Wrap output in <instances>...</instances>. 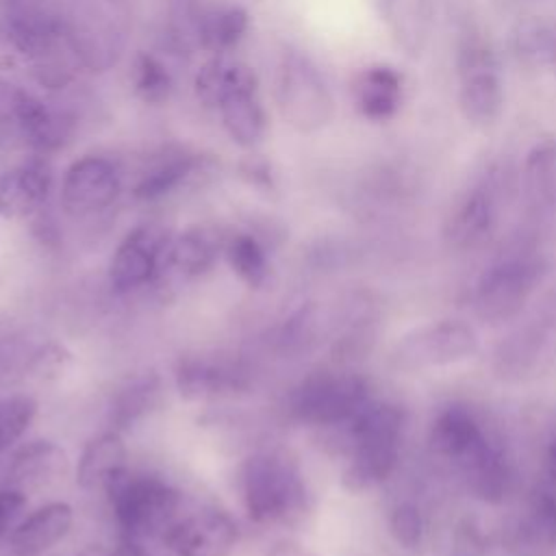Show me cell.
<instances>
[{
    "mask_svg": "<svg viewBox=\"0 0 556 556\" xmlns=\"http://www.w3.org/2000/svg\"><path fill=\"white\" fill-rule=\"evenodd\" d=\"M224 256L232 274L250 289L265 285L269 276V263L263 243L250 232H237L226 239Z\"/></svg>",
    "mask_w": 556,
    "mask_h": 556,
    "instance_id": "cell-30",
    "label": "cell"
},
{
    "mask_svg": "<svg viewBox=\"0 0 556 556\" xmlns=\"http://www.w3.org/2000/svg\"><path fill=\"white\" fill-rule=\"evenodd\" d=\"M70 469L65 450L50 439H33L24 443L9 463V486L33 493L54 486Z\"/></svg>",
    "mask_w": 556,
    "mask_h": 556,
    "instance_id": "cell-17",
    "label": "cell"
},
{
    "mask_svg": "<svg viewBox=\"0 0 556 556\" xmlns=\"http://www.w3.org/2000/svg\"><path fill=\"white\" fill-rule=\"evenodd\" d=\"M65 33L80 67L106 72L119 63L132 33L128 0H70Z\"/></svg>",
    "mask_w": 556,
    "mask_h": 556,
    "instance_id": "cell-5",
    "label": "cell"
},
{
    "mask_svg": "<svg viewBox=\"0 0 556 556\" xmlns=\"http://www.w3.org/2000/svg\"><path fill=\"white\" fill-rule=\"evenodd\" d=\"M122 191V174L115 161L102 154L76 159L61 180V204L72 217H91L106 211Z\"/></svg>",
    "mask_w": 556,
    "mask_h": 556,
    "instance_id": "cell-13",
    "label": "cell"
},
{
    "mask_svg": "<svg viewBox=\"0 0 556 556\" xmlns=\"http://www.w3.org/2000/svg\"><path fill=\"white\" fill-rule=\"evenodd\" d=\"M500 169L489 167L456 195L443 222V239L452 250H473L491 237L500 215Z\"/></svg>",
    "mask_w": 556,
    "mask_h": 556,
    "instance_id": "cell-12",
    "label": "cell"
},
{
    "mask_svg": "<svg viewBox=\"0 0 556 556\" xmlns=\"http://www.w3.org/2000/svg\"><path fill=\"white\" fill-rule=\"evenodd\" d=\"M543 465H545V476H547L549 484L556 486V434H554V437L549 439V443H547Z\"/></svg>",
    "mask_w": 556,
    "mask_h": 556,
    "instance_id": "cell-42",
    "label": "cell"
},
{
    "mask_svg": "<svg viewBox=\"0 0 556 556\" xmlns=\"http://www.w3.org/2000/svg\"><path fill=\"white\" fill-rule=\"evenodd\" d=\"M489 437L478 419L463 406L443 408L430 428V443L439 456L450 460L456 469L471 458Z\"/></svg>",
    "mask_w": 556,
    "mask_h": 556,
    "instance_id": "cell-23",
    "label": "cell"
},
{
    "mask_svg": "<svg viewBox=\"0 0 556 556\" xmlns=\"http://www.w3.org/2000/svg\"><path fill=\"white\" fill-rule=\"evenodd\" d=\"M239 541L235 519L217 508L180 515L163 536L176 556H230Z\"/></svg>",
    "mask_w": 556,
    "mask_h": 556,
    "instance_id": "cell-15",
    "label": "cell"
},
{
    "mask_svg": "<svg viewBox=\"0 0 556 556\" xmlns=\"http://www.w3.org/2000/svg\"><path fill=\"white\" fill-rule=\"evenodd\" d=\"M206 7L200 0H174L167 15V46L174 54H191L202 50V20Z\"/></svg>",
    "mask_w": 556,
    "mask_h": 556,
    "instance_id": "cell-31",
    "label": "cell"
},
{
    "mask_svg": "<svg viewBox=\"0 0 556 556\" xmlns=\"http://www.w3.org/2000/svg\"><path fill=\"white\" fill-rule=\"evenodd\" d=\"M276 100L282 119L298 132H317L334 117V98L324 74L300 50H287L280 59Z\"/></svg>",
    "mask_w": 556,
    "mask_h": 556,
    "instance_id": "cell-11",
    "label": "cell"
},
{
    "mask_svg": "<svg viewBox=\"0 0 556 556\" xmlns=\"http://www.w3.org/2000/svg\"><path fill=\"white\" fill-rule=\"evenodd\" d=\"M545 348H547V337L543 330H536V328L519 330L517 334L508 337V341L502 343L500 352L495 354L500 363V371L515 374V376L530 371L541 361V354H545Z\"/></svg>",
    "mask_w": 556,
    "mask_h": 556,
    "instance_id": "cell-33",
    "label": "cell"
},
{
    "mask_svg": "<svg viewBox=\"0 0 556 556\" xmlns=\"http://www.w3.org/2000/svg\"><path fill=\"white\" fill-rule=\"evenodd\" d=\"M424 517L410 502L397 504L389 515V532L402 547H417L424 539Z\"/></svg>",
    "mask_w": 556,
    "mask_h": 556,
    "instance_id": "cell-38",
    "label": "cell"
},
{
    "mask_svg": "<svg viewBox=\"0 0 556 556\" xmlns=\"http://www.w3.org/2000/svg\"><path fill=\"white\" fill-rule=\"evenodd\" d=\"M70 365L72 352L56 341H48L30 354L26 363V374L37 382H54L70 369Z\"/></svg>",
    "mask_w": 556,
    "mask_h": 556,
    "instance_id": "cell-37",
    "label": "cell"
},
{
    "mask_svg": "<svg viewBox=\"0 0 556 556\" xmlns=\"http://www.w3.org/2000/svg\"><path fill=\"white\" fill-rule=\"evenodd\" d=\"M521 191L532 213H547L556 204V137L536 139L523 156Z\"/></svg>",
    "mask_w": 556,
    "mask_h": 556,
    "instance_id": "cell-25",
    "label": "cell"
},
{
    "mask_svg": "<svg viewBox=\"0 0 556 556\" xmlns=\"http://www.w3.org/2000/svg\"><path fill=\"white\" fill-rule=\"evenodd\" d=\"M52 189V174L43 159H30L0 176V217L22 219L37 213Z\"/></svg>",
    "mask_w": 556,
    "mask_h": 556,
    "instance_id": "cell-20",
    "label": "cell"
},
{
    "mask_svg": "<svg viewBox=\"0 0 556 556\" xmlns=\"http://www.w3.org/2000/svg\"><path fill=\"white\" fill-rule=\"evenodd\" d=\"M109 556H150V554L137 543V539L126 536L124 541H119V543L111 549Z\"/></svg>",
    "mask_w": 556,
    "mask_h": 556,
    "instance_id": "cell-41",
    "label": "cell"
},
{
    "mask_svg": "<svg viewBox=\"0 0 556 556\" xmlns=\"http://www.w3.org/2000/svg\"><path fill=\"white\" fill-rule=\"evenodd\" d=\"M547 265L532 252H513L491 263L473 287V311L486 324L515 319L539 289Z\"/></svg>",
    "mask_w": 556,
    "mask_h": 556,
    "instance_id": "cell-10",
    "label": "cell"
},
{
    "mask_svg": "<svg viewBox=\"0 0 556 556\" xmlns=\"http://www.w3.org/2000/svg\"><path fill=\"white\" fill-rule=\"evenodd\" d=\"M132 87L146 104H163L174 89V78L159 56L139 52L132 59Z\"/></svg>",
    "mask_w": 556,
    "mask_h": 556,
    "instance_id": "cell-34",
    "label": "cell"
},
{
    "mask_svg": "<svg viewBox=\"0 0 556 556\" xmlns=\"http://www.w3.org/2000/svg\"><path fill=\"white\" fill-rule=\"evenodd\" d=\"M119 528L130 539L156 536L163 541L167 530L182 515V495L161 478L122 469L104 486Z\"/></svg>",
    "mask_w": 556,
    "mask_h": 556,
    "instance_id": "cell-6",
    "label": "cell"
},
{
    "mask_svg": "<svg viewBox=\"0 0 556 556\" xmlns=\"http://www.w3.org/2000/svg\"><path fill=\"white\" fill-rule=\"evenodd\" d=\"M159 393H161V382L156 376H141L119 387L109 408L111 428L119 432L132 426L135 421H139L146 413H150V408L156 406Z\"/></svg>",
    "mask_w": 556,
    "mask_h": 556,
    "instance_id": "cell-29",
    "label": "cell"
},
{
    "mask_svg": "<svg viewBox=\"0 0 556 556\" xmlns=\"http://www.w3.org/2000/svg\"><path fill=\"white\" fill-rule=\"evenodd\" d=\"M350 456L343 469L345 489L361 493L384 482L400 458L404 415L387 402H369L348 426Z\"/></svg>",
    "mask_w": 556,
    "mask_h": 556,
    "instance_id": "cell-4",
    "label": "cell"
},
{
    "mask_svg": "<svg viewBox=\"0 0 556 556\" xmlns=\"http://www.w3.org/2000/svg\"><path fill=\"white\" fill-rule=\"evenodd\" d=\"M371 402L369 384L352 371H315L287 400L289 415L306 426H348Z\"/></svg>",
    "mask_w": 556,
    "mask_h": 556,
    "instance_id": "cell-9",
    "label": "cell"
},
{
    "mask_svg": "<svg viewBox=\"0 0 556 556\" xmlns=\"http://www.w3.org/2000/svg\"><path fill=\"white\" fill-rule=\"evenodd\" d=\"M26 506V493L7 486L0 489V543L9 541V534L17 526V519Z\"/></svg>",
    "mask_w": 556,
    "mask_h": 556,
    "instance_id": "cell-39",
    "label": "cell"
},
{
    "mask_svg": "<svg viewBox=\"0 0 556 556\" xmlns=\"http://www.w3.org/2000/svg\"><path fill=\"white\" fill-rule=\"evenodd\" d=\"M239 497L245 515L261 526H291L308 510L304 476L285 452H256L239 467Z\"/></svg>",
    "mask_w": 556,
    "mask_h": 556,
    "instance_id": "cell-2",
    "label": "cell"
},
{
    "mask_svg": "<svg viewBox=\"0 0 556 556\" xmlns=\"http://www.w3.org/2000/svg\"><path fill=\"white\" fill-rule=\"evenodd\" d=\"M432 0H387L382 20L395 46L410 59L424 54L432 33Z\"/></svg>",
    "mask_w": 556,
    "mask_h": 556,
    "instance_id": "cell-26",
    "label": "cell"
},
{
    "mask_svg": "<svg viewBox=\"0 0 556 556\" xmlns=\"http://www.w3.org/2000/svg\"><path fill=\"white\" fill-rule=\"evenodd\" d=\"M30 100V91L0 78V148H26Z\"/></svg>",
    "mask_w": 556,
    "mask_h": 556,
    "instance_id": "cell-32",
    "label": "cell"
},
{
    "mask_svg": "<svg viewBox=\"0 0 556 556\" xmlns=\"http://www.w3.org/2000/svg\"><path fill=\"white\" fill-rule=\"evenodd\" d=\"M376 15H380L382 17V13H384V7H387V0H363Z\"/></svg>",
    "mask_w": 556,
    "mask_h": 556,
    "instance_id": "cell-43",
    "label": "cell"
},
{
    "mask_svg": "<svg viewBox=\"0 0 556 556\" xmlns=\"http://www.w3.org/2000/svg\"><path fill=\"white\" fill-rule=\"evenodd\" d=\"M224 245L226 239L219 235L217 228L191 226L169 239L163 252L159 278L172 276L178 280H193L206 274L217 263Z\"/></svg>",
    "mask_w": 556,
    "mask_h": 556,
    "instance_id": "cell-16",
    "label": "cell"
},
{
    "mask_svg": "<svg viewBox=\"0 0 556 556\" xmlns=\"http://www.w3.org/2000/svg\"><path fill=\"white\" fill-rule=\"evenodd\" d=\"M37 417V400L15 393L0 400V454L17 443Z\"/></svg>",
    "mask_w": 556,
    "mask_h": 556,
    "instance_id": "cell-36",
    "label": "cell"
},
{
    "mask_svg": "<svg viewBox=\"0 0 556 556\" xmlns=\"http://www.w3.org/2000/svg\"><path fill=\"white\" fill-rule=\"evenodd\" d=\"M74 526V508L67 502H48L26 515L9 534L15 556H41L59 545Z\"/></svg>",
    "mask_w": 556,
    "mask_h": 556,
    "instance_id": "cell-21",
    "label": "cell"
},
{
    "mask_svg": "<svg viewBox=\"0 0 556 556\" xmlns=\"http://www.w3.org/2000/svg\"><path fill=\"white\" fill-rule=\"evenodd\" d=\"M404 100V76L391 65H369L352 78V102L367 122H389Z\"/></svg>",
    "mask_w": 556,
    "mask_h": 556,
    "instance_id": "cell-19",
    "label": "cell"
},
{
    "mask_svg": "<svg viewBox=\"0 0 556 556\" xmlns=\"http://www.w3.org/2000/svg\"><path fill=\"white\" fill-rule=\"evenodd\" d=\"M456 102L463 119L476 128L493 126L504 109V78L493 46L467 28L456 41Z\"/></svg>",
    "mask_w": 556,
    "mask_h": 556,
    "instance_id": "cell-7",
    "label": "cell"
},
{
    "mask_svg": "<svg viewBox=\"0 0 556 556\" xmlns=\"http://www.w3.org/2000/svg\"><path fill=\"white\" fill-rule=\"evenodd\" d=\"M169 232L161 224H141L132 228L115 248L109 265V282L115 293H130L159 280L163 252Z\"/></svg>",
    "mask_w": 556,
    "mask_h": 556,
    "instance_id": "cell-14",
    "label": "cell"
},
{
    "mask_svg": "<svg viewBox=\"0 0 556 556\" xmlns=\"http://www.w3.org/2000/svg\"><path fill=\"white\" fill-rule=\"evenodd\" d=\"M521 534L530 547H556V486L543 489L530 500Z\"/></svg>",
    "mask_w": 556,
    "mask_h": 556,
    "instance_id": "cell-35",
    "label": "cell"
},
{
    "mask_svg": "<svg viewBox=\"0 0 556 556\" xmlns=\"http://www.w3.org/2000/svg\"><path fill=\"white\" fill-rule=\"evenodd\" d=\"M195 93L206 106L219 111L230 139L241 148H254L267 128V115L258 96V78L243 63L213 56L195 76Z\"/></svg>",
    "mask_w": 556,
    "mask_h": 556,
    "instance_id": "cell-3",
    "label": "cell"
},
{
    "mask_svg": "<svg viewBox=\"0 0 556 556\" xmlns=\"http://www.w3.org/2000/svg\"><path fill=\"white\" fill-rule=\"evenodd\" d=\"M206 165L208 159L200 154H191L180 148H165L141 172L132 187V195L141 202L161 200L202 174Z\"/></svg>",
    "mask_w": 556,
    "mask_h": 556,
    "instance_id": "cell-22",
    "label": "cell"
},
{
    "mask_svg": "<svg viewBox=\"0 0 556 556\" xmlns=\"http://www.w3.org/2000/svg\"><path fill=\"white\" fill-rule=\"evenodd\" d=\"M80 67L59 0H0V72H28L37 85L65 89Z\"/></svg>",
    "mask_w": 556,
    "mask_h": 556,
    "instance_id": "cell-1",
    "label": "cell"
},
{
    "mask_svg": "<svg viewBox=\"0 0 556 556\" xmlns=\"http://www.w3.org/2000/svg\"><path fill=\"white\" fill-rule=\"evenodd\" d=\"M510 52L523 67L556 74V20H519L510 30Z\"/></svg>",
    "mask_w": 556,
    "mask_h": 556,
    "instance_id": "cell-27",
    "label": "cell"
},
{
    "mask_svg": "<svg viewBox=\"0 0 556 556\" xmlns=\"http://www.w3.org/2000/svg\"><path fill=\"white\" fill-rule=\"evenodd\" d=\"M239 172L241 176L254 185V187H261V189H271L274 187V178H271V167L265 159L261 156H248L241 161L239 165Z\"/></svg>",
    "mask_w": 556,
    "mask_h": 556,
    "instance_id": "cell-40",
    "label": "cell"
},
{
    "mask_svg": "<svg viewBox=\"0 0 556 556\" xmlns=\"http://www.w3.org/2000/svg\"><path fill=\"white\" fill-rule=\"evenodd\" d=\"M176 387L187 400H206L230 395L248 387L245 371L224 358L187 356L176 363Z\"/></svg>",
    "mask_w": 556,
    "mask_h": 556,
    "instance_id": "cell-18",
    "label": "cell"
},
{
    "mask_svg": "<svg viewBox=\"0 0 556 556\" xmlns=\"http://www.w3.org/2000/svg\"><path fill=\"white\" fill-rule=\"evenodd\" d=\"M128 450L117 430H104L91 437L76 463V482L85 491L104 489L113 476L126 469Z\"/></svg>",
    "mask_w": 556,
    "mask_h": 556,
    "instance_id": "cell-24",
    "label": "cell"
},
{
    "mask_svg": "<svg viewBox=\"0 0 556 556\" xmlns=\"http://www.w3.org/2000/svg\"><path fill=\"white\" fill-rule=\"evenodd\" d=\"M478 348L480 337L469 321L458 317L430 319L397 337L389 363L404 374H424L465 363Z\"/></svg>",
    "mask_w": 556,
    "mask_h": 556,
    "instance_id": "cell-8",
    "label": "cell"
},
{
    "mask_svg": "<svg viewBox=\"0 0 556 556\" xmlns=\"http://www.w3.org/2000/svg\"><path fill=\"white\" fill-rule=\"evenodd\" d=\"M248 30V13L237 4L206 7L202 20V50L217 54L230 52Z\"/></svg>",
    "mask_w": 556,
    "mask_h": 556,
    "instance_id": "cell-28",
    "label": "cell"
}]
</instances>
